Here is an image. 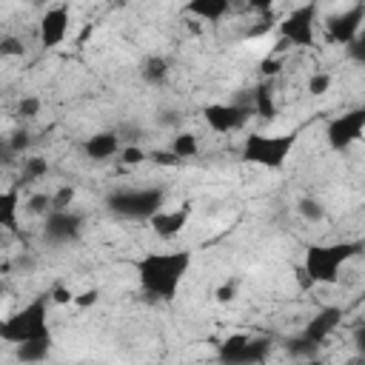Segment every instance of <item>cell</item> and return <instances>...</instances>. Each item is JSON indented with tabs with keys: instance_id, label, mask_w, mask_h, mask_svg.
I'll list each match as a JSON object with an SVG mask.
<instances>
[{
	"instance_id": "cell-26",
	"label": "cell",
	"mask_w": 365,
	"mask_h": 365,
	"mask_svg": "<svg viewBox=\"0 0 365 365\" xmlns=\"http://www.w3.org/2000/svg\"><path fill=\"white\" fill-rule=\"evenodd\" d=\"M29 143H31V134L26 131V128H20V131H14L9 140H6V154H23L26 148H29Z\"/></svg>"
},
{
	"instance_id": "cell-22",
	"label": "cell",
	"mask_w": 365,
	"mask_h": 365,
	"mask_svg": "<svg viewBox=\"0 0 365 365\" xmlns=\"http://www.w3.org/2000/svg\"><path fill=\"white\" fill-rule=\"evenodd\" d=\"M285 351H288L291 356H297V359H314V356L319 354V345L308 342V339L299 334V336H291V339H285Z\"/></svg>"
},
{
	"instance_id": "cell-29",
	"label": "cell",
	"mask_w": 365,
	"mask_h": 365,
	"mask_svg": "<svg viewBox=\"0 0 365 365\" xmlns=\"http://www.w3.org/2000/svg\"><path fill=\"white\" fill-rule=\"evenodd\" d=\"M345 51H348V57H351L354 63L365 66V34H359L354 43H348V46H345Z\"/></svg>"
},
{
	"instance_id": "cell-14",
	"label": "cell",
	"mask_w": 365,
	"mask_h": 365,
	"mask_svg": "<svg viewBox=\"0 0 365 365\" xmlns=\"http://www.w3.org/2000/svg\"><path fill=\"white\" fill-rule=\"evenodd\" d=\"M188 217H191V208H174V211H165L163 208L157 217L148 220V225H151V231L160 240H171V237H177L188 225Z\"/></svg>"
},
{
	"instance_id": "cell-21",
	"label": "cell",
	"mask_w": 365,
	"mask_h": 365,
	"mask_svg": "<svg viewBox=\"0 0 365 365\" xmlns=\"http://www.w3.org/2000/svg\"><path fill=\"white\" fill-rule=\"evenodd\" d=\"M171 151L180 157V163H182V160H188V157H194V154L200 151L197 137H194L191 131H180V134L171 140Z\"/></svg>"
},
{
	"instance_id": "cell-24",
	"label": "cell",
	"mask_w": 365,
	"mask_h": 365,
	"mask_svg": "<svg viewBox=\"0 0 365 365\" xmlns=\"http://www.w3.org/2000/svg\"><path fill=\"white\" fill-rule=\"evenodd\" d=\"M297 211H299V217L308 220V222H319V220L325 217V205H322L319 200H314V197H302V200L297 202Z\"/></svg>"
},
{
	"instance_id": "cell-33",
	"label": "cell",
	"mask_w": 365,
	"mask_h": 365,
	"mask_svg": "<svg viewBox=\"0 0 365 365\" xmlns=\"http://www.w3.org/2000/svg\"><path fill=\"white\" fill-rule=\"evenodd\" d=\"M151 157H154V163H160V165H177V163H180V157H177L171 148H168V151H154Z\"/></svg>"
},
{
	"instance_id": "cell-4",
	"label": "cell",
	"mask_w": 365,
	"mask_h": 365,
	"mask_svg": "<svg viewBox=\"0 0 365 365\" xmlns=\"http://www.w3.org/2000/svg\"><path fill=\"white\" fill-rule=\"evenodd\" d=\"M297 145V134H251L242 143V160L259 168H282Z\"/></svg>"
},
{
	"instance_id": "cell-2",
	"label": "cell",
	"mask_w": 365,
	"mask_h": 365,
	"mask_svg": "<svg viewBox=\"0 0 365 365\" xmlns=\"http://www.w3.org/2000/svg\"><path fill=\"white\" fill-rule=\"evenodd\" d=\"M362 242L359 240H342V242H314L305 248V259H302V271L308 277V282L317 285H334L339 279V271L345 262H351L356 254H362Z\"/></svg>"
},
{
	"instance_id": "cell-31",
	"label": "cell",
	"mask_w": 365,
	"mask_h": 365,
	"mask_svg": "<svg viewBox=\"0 0 365 365\" xmlns=\"http://www.w3.org/2000/svg\"><path fill=\"white\" fill-rule=\"evenodd\" d=\"M71 202H74V188H71V185H63V188L54 194V211H68Z\"/></svg>"
},
{
	"instance_id": "cell-11",
	"label": "cell",
	"mask_w": 365,
	"mask_h": 365,
	"mask_svg": "<svg viewBox=\"0 0 365 365\" xmlns=\"http://www.w3.org/2000/svg\"><path fill=\"white\" fill-rule=\"evenodd\" d=\"M365 23V3H356L334 17H328L325 23V31H328V40L336 43V46H348L359 37V26Z\"/></svg>"
},
{
	"instance_id": "cell-5",
	"label": "cell",
	"mask_w": 365,
	"mask_h": 365,
	"mask_svg": "<svg viewBox=\"0 0 365 365\" xmlns=\"http://www.w3.org/2000/svg\"><path fill=\"white\" fill-rule=\"evenodd\" d=\"M165 194L163 188H123L108 194L106 205L120 220H151L163 211Z\"/></svg>"
},
{
	"instance_id": "cell-13",
	"label": "cell",
	"mask_w": 365,
	"mask_h": 365,
	"mask_svg": "<svg viewBox=\"0 0 365 365\" xmlns=\"http://www.w3.org/2000/svg\"><path fill=\"white\" fill-rule=\"evenodd\" d=\"M68 34V9L66 6H54L40 17V46L43 48H54L66 40Z\"/></svg>"
},
{
	"instance_id": "cell-38",
	"label": "cell",
	"mask_w": 365,
	"mask_h": 365,
	"mask_svg": "<svg viewBox=\"0 0 365 365\" xmlns=\"http://www.w3.org/2000/svg\"><path fill=\"white\" fill-rule=\"evenodd\" d=\"M54 299H57V302H68V299H71V294H68V291H63V288H57V291H54Z\"/></svg>"
},
{
	"instance_id": "cell-18",
	"label": "cell",
	"mask_w": 365,
	"mask_h": 365,
	"mask_svg": "<svg viewBox=\"0 0 365 365\" xmlns=\"http://www.w3.org/2000/svg\"><path fill=\"white\" fill-rule=\"evenodd\" d=\"M251 111L259 114L262 120H274L277 114V103H274V91H271V83H262L251 91Z\"/></svg>"
},
{
	"instance_id": "cell-12",
	"label": "cell",
	"mask_w": 365,
	"mask_h": 365,
	"mask_svg": "<svg viewBox=\"0 0 365 365\" xmlns=\"http://www.w3.org/2000/svg\"><path fill=\"white\" fill-rule=\"evenodd\" d=\"M339 322H342V308H339V305H325V308H319V311L305 322L302 336H305L308 342H314V345H322V342L339 328Z\"/></svg>"
},
{
	"instance_id": "cell-16",
	"label": "cell",
	"mask_w": 365,
	"mask_h": 365,
	"mask_svg": "<svg viewBox=\"0 0 365 365\" xmlns=\"http://www.w3.org/2000/svg\"><path fill=\"white\" fill-rule=\"evenodd\" d=\"M48 354H51V336H40V339H29V342L14 345V356H17L23 365H37V362H43Z\"/></svg>"
},
{
	"instance_id": "cell-3",
	"label": "cell",
	"mask_w": 365,
	"mask_h": 365,
	"mask_svg": "<svg viewBox=\"0 0 365 365\" xmlns=\"http://www.w3.org/2000/svg\"><path fill=\"white\" fill-rule=\"evenodd\" d=\"M0 336L6 342H11V345L29 342V339H40V336H51V328H48V294L34 297L29 305H23L9 319H3Z\"/></svg>"
},
{
	"instance_id": "cell-15",
	"label": "cell",
	"mask_w": 365,
	"mask_h": 365,
	"mask_svg": "<svg viewBox=\"0 0 365 365\" xmlns=\"http://www.w3.org/2000/svg\"><path fill=\"white\" fill-rule=\"evenodd\" d=\"M83 151H86L88 160H97V163L111 160L114 154L123 151L120 134H117V131H97V134H91V137L83 143Z\"/></svg>"
},
{
	"instance_id": "cell-17",
	"label": "cell",
	"mask_w": 365,
	"mask_h": 365,
	"mask_svg": "<svg viewBox=\"0 0 365 365\" xmlns=\"http://www.w3.org/2000/svg\"><path fill=\"white\" fill-rule=\"evenodd\" d=\"M185 11L205 20V23H217L231 11V3L228 0H194V3L185 6Z\"/></svg>"
},
{
	"instance_id": "cell-32",
	"label": "cell",
	"mask_w": 365,
	"mask_h": 365,
	"mask_svg": "<svg viewBox=\"0 0 365 365\" xmlns=\"http://www.w3.org/2000/svg\"><path fill=\"white\" fill-rule=\"evenodd\" d=\"M0 54L3 57H20L23 54V43L17 37H3L0 40Z\"/></svg>"
},
{
	"instance_id": "cell-34",
	"label": "cell",
	"mask_w": 365,
	"mask_h": 365,
	"mask_svg": "<svg viewBox=\"0 0 365 365\" xmlns=\"http://www.w3.org/2000/svg\"><path fill=\"white\" fill-rule=\"evenodd\" d=\"M354 348H356L359 356H365V325H359V328L354 331Z\"/></svg>"
},
{
	"instance_id": "cell-37",
	"label": "cell",
	"mask_w": 365,
	"mask_h": 365,
	"mask_svg": "<svg viewBox=\"0 0 365 365\" xmlns=\"http://www.w3.org/2000/svg\"><path fill=\"white\" fill-rule=\"evenodd\" d=\"M234 297V282H228V285H222L220 291H217V299L220 302H225V299H231Z\"/></svg>"
},
{
	"instance_id": "cell-25",
	"label": "cell",
	"mask_w": 365,
	"mask_h": 365,
	"mask_svg": "<svg viewBox=\"0 0 365 365\" xmlns=\"http://www.w3.org/2000/svg\"><path fill=\"white\" fill-rule=\"evenodd\" d=\"M26 211H29V214H43V217H48V214L54 211V194H34V197H29Z\"/></svg>"
},
{
	"instance_id": "cell-10",
	"label": "cell",
	"mask_w": 365,
	"mask_h": 365,
	"mask_svg": "<svg viewBox=\"0 0 365 365\" xmlns=\"http://www.w3.org/2000/svg\"><path fill=\"white\" fill-rule=\"evenodd\" d=\"M202 117H205L211 131L228 134V131H237V128L245 125V120L251 117V106H242V103H211V106L202 108Z\"/></svg>"
},
{
	"instance_id": "cell-8",
	"label": "cell",
	"mask_w": 365,
	"mask_h": 365,
	"mask_svg": "<svg viewBox=\"0 0 365 365\" xmlns=\"http://www.w3.org/2000/svg\"><path fill=\"white\" fill-rule=\"evenodd\" d=\"M362 131H365V108H351L328 123L325 140L334 151H345L362 137Z\"/></svg>"
},
{
	"instance_id": "cell-7",
	"label": "cell",
	"mask_w": 365,
	"mask_h": 365,
	"mask_svg": "<svg viewBox=\"0 0 365 365\" xmlns=\"http://www.w3.org/2000/svg\"><path fill=\"white\" fill-rule=\"evenodd\" d=\"M277 31L291 46H314V37H317V6L305 3V6L291 9L282 17V23L277 26Z\"/></svg>"
},
{
	"instance_id": "cell-20",
	"label": "cell",
	"mask_w": 365,
	"mask_h": 365,
	"mask_svg": "<svg viewBox=\"0 0 365 365\" xmlns=\"http://www.w3.org/2000/svg\"><path fill=\"white\" fill-rule=\"evenodd\" d=\"M140 77H143L148 86H160V83H165V77H168V60L160 57V54L145 57L143 66H140Z\"/></svg>"
},
{
	"instance_id": "cell-6",
	"label": "cell",
	"mask_w": 365,
	"mask_h": 365,
	"mask_svg": "<svg viewBox=\"0 0 365 365\" xmlns=\"http://www.w3.org/2000/svg\"><path fill=\"white\" fill-rule=\"evenodd\" d=\"M274 351V339L268 336H248V334H234L217 348L220 365H265Z\"/></svg>"
},
{
	"instance_id": "cell-23",
	"label": "cell",
	"mask_w": 365,
	"mask_h": 365,
	"mask_svg": "<svg viewBox=\"0 0 365 365\" xmlns=\"http://www.w3.org/2000/svg\"><path fill=\"white\" fill-rule=\"evenodd\" d=\"M48 174V163L43 160V157H29L26 163H23V177H20V182H34V180H43Z\"/></svg>"
},
{
	"instance_id": "cell-30",
	"label": "cell",
	"mask_w": 365,
	"mask_h": 365,
	"mask_svg": "<svg viewBox=\"0 0 365 365\" xmlns=\"http://www.w3.org/2000/svg\"><path fill=\"white\" fill-rule=\"evenodd\" d=\"M17 114L26 117V120H29V117H37V114H40V100H37V97H23V100L17 103Z\"/></svg>"
},
{
	"instance_id": "cell-35",
	"label": "cell",
	"mask_w": 365,
	"mask_h": 365,
	"mask_svg": "<svg viewBox=\"0 0 365 365\" xmlns=\"http://www.w3.org/2000/svg\"><path fill=\"white\" fill-rule=\"evenodd\" d=\"M259 68H262V74H265V77H271V74H277V71H279V60L265 57V60L259 63Z\"/></svg>"
},
{
	"instance_id": "cell-9",
	"label": "cell",
	"mask_w": 365,
	"mask_h": 365,
	"mask_svg": "<svg viewBox=\"0 0 365 365\" xmlns=\"http://www.w3.org/2000/svg\"><path fill=\"white\" fill-rule=\"evenodd\" d=\"M83 237V217L77 211H51L43 222V240L48 245H74Z\"/></svg>"
},
{
	"instance_id": "cell-27",
	"label": "cell",
	"mask_w": 365,
	"mask_h": 365,
	"mask_svg": "<svg viewBox=\"0 0 365 365\" xmlns=\"http://www.w3.org/2000/svg\"><path fill=\"white\" fill-rule=\"evenodd\" d=\"M328 88H331V74H325V71H317V74H311V80H308V91H311L314 97L325 94Z\"/></svg>"
},
{
	"instance_id": "cell-1",
	"label": "cell",
	"mask_w": 365,
	"mask_h": 365,
	"mask_svg": "<svg viewBox=\"0 0 365 365\" xmlns=\"http://www.w3.org/2000/svg\"><path fill=\"white\" fill-rule=\"evenodd\" d=\"M137 282L151 299L171 302L191 268V251H151L137 259Z\"/></svg>"
},
{
	"instance_id": "cell-36",
	"label": "cell",
	"mask_w": 365,
	"mask_h": 365,
	"mask_svg": "<svg viewBox=\"0 0 365 365\" xmlns=\"http://www.w3.org/2000/svg\"><path fill=\"white\" fill-rule=\"evenodd\" d=\"M74 302H77V305H94V302H97V291H94V288H91V291H83Z\"/></svg>"
},
{
	"instance_id": "cell-19",
	"label": "cell",
	"mask_w": 365,
	"mask_h": 365,
	"mask_svg": "<svg viewBox=\"0 0 365 365\" xmlns=\"http://www.w3.org/2000/svg\"><path fill=\"white\" fill-rule=\"evenodd\" d=\"M17 211H20V188H9L0 194V225L17 228Z\"/></svg>"
},
{
	"instance_id": "cell-28",
	"label": "cell",
	"mask_w": 365,
	"mask_h": 365,
	"mask_svg": "<svg viewBox=\"0 0 365 365\" xmlns=\"http://www.w3.org/2000/svg\"><path fill=\"white\" fill-rule=\"evenodd\" d=\"M143 160H145V151L140 145H134V143L120 151V163H125V165H140Z\"/></svg>"
}]
</instances>
